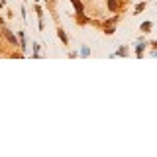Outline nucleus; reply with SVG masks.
I'll return each mask as SVG.
<instances>
[{"label":"nucleus","mask_w":157,"mask_h":157,"mask_svg":"<svg viewBox=\"0 0 157 157\" xmlns=\"http://www.w3.org/2000/svg\"><path fill=\"white\" fill-rule=\"evenodd\" d=\"M104 33H108V35H112V33H114V28H112V26H110V28H104Z\"/></svg>","instance_id":"obj_11"},{"label":"nucleus","mask_w":157,"mask_h":157,"mask_svg":"<svg viewBox=\"0 0 157 157\" xmlns=\"http://www.w3.org/2000/svg\"><path fill=\"white\" fill-rule=\"evenodd\" d=\"M120 6H122V2H120V0H108V8L110 10H118Z\"/></svg>","instance_id":"obj_3"},{"label":"nucleus","mask_w":157,"mask_h":157,"mask_svg":"<svg viewBox=\"0 0 157 157\" xmlns=\"http://www.w3.org/2000/svg\"><path fill=\"white\" fill-rule=\"evenodd\" d=\"M2 35H4V38H6V41H8L10 43V45H12V47H20V43H18V38H16V35H14V33H12V32H10V29H2Z\"/></svg>","instance_id":"obj_1"},{"label":"nucleus","mask_w":157,"mask_h":157,"mask_svg":"<svg viewBox=\"0 0 157 157\" xmlns=\"http://www.w3.org/2000/svg\"><path fill=\"white\" fill-rule=\"evenodd\" d=\"M143 47H145L143 43H139L138 47H136V55H138V57H142V53H143Z\"/></svg>","instance_id":"obj_6"},{"label":"nucleus","mask_w":157,"mask_h":157,"mask_svg":"<svg viewBox=\"0 0 157 157\" xmlns=\"http://www.w3.org/2000/svg\"><path fill=\"white\" fill-rule=\"evenodd\" d=\"M18 38H20V49H22V51H26V33H24V32H20V33H18Z\"/></svg>","instance_id":"obj_2"},{"label":"nucleus","mask_w":157,"mask_h":157,"mask_svg":"<svg viewBox=\"0 0 157 157\" xmlns=\"http://www.w3.org/2000/svg\"><path fill=\"white\" fill-rule=\"evenodd\" d=\"M143 8H145V4H143V2H142V4H138V6H136V12H142Z\"/></svg>","instance_id":"obj_12"},{"label":"nucleus","mask_w":157,"mask_h":157,"mask_svg":"<svg viewBox=\"0 0 157 157\" xmlns=\"http://www.w3.org/2000/svg\"><path fill=\"white\" fill-rule=\"evenodd\" d=\"M116 55H128V49H124V47H120V49H118V53H116Z\"/></svg>","instance_id":"obj_10"},{"label":"nucleus","mask_w":157,"mask_h":157,"mask_svg":"<svg viewBox=\"0 0 157 157\" xmlns=\"http://www.w3.org/2000/svg\"><path fill=\"white\" fill-rule=\"evenodd\" d=\"M71 2H73V4H75V8L79 10V12H81V10H83V2H81V0H71Z\"/></svg>","instance_id":"obj_7"},{"label":"nucleus","mask_w":157,"mask_h":157,"mask_svg":"<svg viewBox=\"0 0 157 157\" xmlns=\"http://www.w3.org/2000/svg\"><path fill=\"white\" fill-rule=\"evenodd\" d=\"M33 55H35V57L39 55V45H38V43H33Z\"/></svg>","instance_id":"obj_9"},{"label":"nucleus","mask_w":157,"mask_h":157,"mask_svg":"<svg viewBox=\"0 0 157 157\" xmlns=\"http://www.w3.org/2000/svg\"><path fill=\"white\" fill-rule=\"evenodd\" d=\"M88 53H91V49L86 47V45H83L81 47V57H88Z\"/></svg>","instance_id":"obj_5"},{"label":"nucleus","mask_w":157,"mask_h":157,"mask_svg":"<svg viewBox=\"0 0 157 157\" xmlns=\"http://www.w3.org/2000/svg\"><path fill=\"white\" fill-rule=\"evenodd\" d=\"M59 39H61L63 43H67V41H69V39H67V35H65V32H63V29H59Z\"/></svg>","instance_id":"obj_8"},{"label":"nucleus","mask_w":157,"mask_h":157,"mask_svg":"<svg viewBox=\"0 0 157 157\" xmlns=\"http://www.w3.org/2000/svg\"><path fill=\"white\" fill-rule=\"evenodd\" d=\"M151 55H153V57H157V51H153V53H151Z\"/></svg>","instance_id":"obj_13"},{"label":"nucleus","mask_w":157,"mask_h":157,"mask_svg":"<svg viewBox=\"0 0 157 157\" xmlns=\"http://www.w3.org/2000/svg\"><path fill=\"white\" fill-rule=\"evenodd\" d=\"M151 28H153V24H151V22H143V24H142V32H145V33H147Z\"/></svg>","instance_id":"obj_4"}]
</instances>
